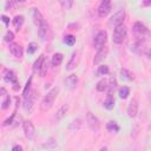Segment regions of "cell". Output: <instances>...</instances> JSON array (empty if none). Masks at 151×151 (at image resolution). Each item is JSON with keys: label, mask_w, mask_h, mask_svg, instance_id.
<instances>
[{"label": "cell", "mask_w": 151, "mask_h": 151, "mask_svg": "<svg viewBox=\"0 0 151 151\" xmlns=\"http://www.w3.org/2000/svg\"><path fill=\"white\" fill-rule=\"evenodd\" d=\"M58 93H59V88H58V87H53L52 90H50V91L47 92V94H46V96L42 98V100L40 101V110H41L42 112H47V111L53 106L54 100H55Z\"/></svg>", "instance_id": "obj_1"}, {"label": "cell", "mask_w": 151, "mask_h": 151, "mask_svg": "<svg viewBox=\"0 0 151 151\" xmlns=\"http://www.w3.org/2000/svg\"><path fill=\"white\" fill-rule=\"evenodd\" d=\"M126 34H127V31H126V27L123 24L116 26L114 29H113V33H112V40H113V42L122 44L125 40Z\"/></svg>", "instance_id": "obj_2"}, {"label": "cell", "mask_w": 151, "mask_h": 151, "mask_svg": "<svg viewBox=\"0 0 151 151\" xmlns=\"http://www.w3.org/2000/svg\"><path fill=\"white\" fill-rule=\"evenodd\" d=\"M132 32H133L134 38H137V39H142V38L147 33V28L145 27V25H143L142 22L137 21V22L133 24Z\"/></svg>", "instance_id": "obj_3"}, {"label": "cell", "mask_w": 151, "mask_h": 151, "mask_svg": "<svg viewBox=\"0 0 151 151\" xmlns=\"http://www.w3.org/2000/svg\"><path fill=\"white\" fill-rule=\"evenodd\" d=\"M107 54H109V47H106L105 45L101 46V47H99V50L97 51V53H96V55H94L93 64H94V65L100 64L101 61H104V60L106 59Z\"/></svg>", "instance_id": "obj_4"}, {"label": "cell", "mask_w": 151, "mask_h": 151, "mask_svg": "<svg viewBox=\"0 0 151 151\" xmlns=\"http://www.w3.org/2000/svg\"><path fill=\"white\" fill-rule=\"evenodd\" d=\"M124 19H125V11L124 9H119L118 12H116L111 18H110V25L112 26H118V25H122L124 22Z\"/></svg>", "instance_id": "obj_5"}, {"label": "cell", "mask_w": 151, "mask_h": 151, "mask_svg": "<svg viewBox=\"0 0 151 151\" xmlns=\"http://www.w3.org/2000/svg\"><path fill=\"white\" fill-rule=\"evenodd\" d=\"M86 122H87V124H88L91 130H93V131H98L99 130L100 122H99V119L92 112H87L86 113Z\"/></svg>", "instance_id": "obj_6"}, {"label": "cell", "mask_w": 151, "mask_h": 151, "mask_svg": "<svg viewBox=\"0 0 151 151\" xmlns=\"http://www.w3.org/2000/svg\"><path fill=\"white\" fill-rule=\"evenodd\" d=\"M22 129H24V133H25L26 138L29 139V140H32V139L34 138V136H35V129H34L33 123L29 122V120L24 122V124H22Z\"/></svg>", "instance_id": "obj_7"}, {"label": "cell", "mask_w": 151, "mask_h": 151, "mask_svg": "<svg viewBox=\"0 0 151 151\" xmlns=\"http://www.w3.org/2000/svg\"><path fill=\"white\" fill-rule=\"evenodd\" d=\"M107 40V32L106 31H99L96 37L93 38V46L94 47H101L105 45Z\"/></svg>", "instance_id": "obj_8"}, {"label": "cell", "mask_w": 151, "mask_h": 151, "mask_svg": "<svg viewBox=\"0 0 151 151\" xmlns=\"http://www.w3.org/2000/svg\"><path fill=\"white\" fill-rule=\"evenodd\" d=\"M111 12V0H101L98 7V15L100 18H105Z\"/></svg>", "instance_id": "obj_9"}, {"label": "cell", "mask_w": 151, "mask_h": 151, "mask_svg": "<svg viewBox=\"0 0 151 151\" xmlns=\"http://www.w3.org/2000/svg\"><path fill=\"white\" fill-rule=\"evenodd\" d=\"M32 18H33V22L35 24V26H37V27H40V26H42V25L47 24V22H46V20L44 19V17L41 15L40 11H39V9H37V8H33V11H32Z\"/></svg>", "instance_id": "obj_10"}, {"label": "cell", "mask_w": 151, "mask_h": 151, "mask_svg": "<svg viewBox=\"0 0 151 151\" xmlns=\"http://www.w3.org/2000/svg\"><path fill=\"white\" fill-rule=\"evenodd\" d=\"M78 76L77 74H70L68 77H66L65 78V80H64V85H65V87L66 88H68V90H73L76 86H77V84H78Z\"/></svg>", "instance_id": "obj_11"}, {"label": "cell", "mask_w": 151, "mask_h": 151, "mask_svg": "<svg viewBox=\"0 0 151 151\" xmlns=\"http://www.w3.org/2000/svg\"><path fill=\"white\" fill-rule=\"evenodd\" d=\"M137 112H138V100L133 98L127 106V116L130 118H134L137 116Z\"/></svg>", "instance_id": "obj_12"}, {"label": "cell", "mask_w": 151, "mask_h": 151, "mask_svg": "<svg viewBox=\"0 0 151 151\" xmlns=\"http://www.w3.org/2000/svg\"><path fill=\"white\" fill-rule=\"evenodd\" d=\"M34 98H35V96H34L33 92H29L28 96L24 97V104H22V106H24V109L26 111H31L32 110L33 104H34Z\"/></svg>", "instance_id": "obj_13"}, {"label": "cell", "mask_w": 151, "mask_h": 151, "mask_svg": "<svg viewBox=\"0 0 151 151\" xmlns=\"http://www.w3.org/2000/svg\"><path fill=\"white\" fill-rule=\"evenodd\" d=\"M9 52L15 58H21L22 57V47L17 42H11L9 44Z\"/></svg>", "instance_id": "obj_14"}, {"label": "cell", "mask_w": 151, "mask_h": 151, "mask_svg": "<svg viewBox=\"0 0 151 151\" xmlns=\"http://www.w3.org/2000/svg\"><path fill=\"white\" fill-rule=\"evenodd\" d=\"M79 53L76 51V52H73L72 53V55H71V59L68 60V63H67V65H66V70H68V71H71V70H73L77 65H78V61H79Z\"/></svg>", "instance_id": "obj_15"}, {"label": "cell", "mask_w": 151, "mask_h": 151, "mask_svg": "<svg viewBox=\"0 0 151 151\" xmlns=\"http://www.w3.org/2000/svg\"><path fill=\"white\" fill-rule=\"evenodd\" d=\"M4 79L7 83H11L13 85H18V80H17V76L13 73V71L11 70H5L4 71Z\"/></svg>", "instance_id": "obj_16"}, {"label": "cell", "mask_w": 151, "mask_h": 151, "mask_svg": "<svg viewBox=\"0 0 151 151\" xmlns=\"http://www.w3.org/2000/svg\"><path fill=\"white\" fill-rule=\"evenodd\" d=\"M67 111H68V105H67V104H64V105L55 112V114H54V119H55V120H60L61 118H64V117L66 116Z\"/></svg>", "instance_id": "obj_17"}, {"label": "cell", "mask_w": 151, "mask_h": 151, "mask_svg": "<svg viewBox=\"0 0 151 151\" xmlns=\"http://www.w3.org/2000/svg\"><path fill=\"white\" fill-rule=\"evenodd\" d=\"M120 77H122V79L129 80V81H131V80L134 79L133 73H132L131 71H129L127 68H120Z\"/></svg>", "instance_id": "obj_18"}, {"label": "cell", "mask_w": 151, "mask_h": 151, "mask_svg": "<svg viewBox=\"0 0 151 151\" xmlns=\"http://www.w3.org/2000/svg\"><path fill=\"white\" fill-rule=\"evenodd\" d=\"M47 31H48V25L45 24L40 27H38V34H39V38L44 41L46 39V35H47Z\"/></svg>", "instance_id": "obj_19"}, {"label": "cell", "mask_w": 151, "mask_h": 151, "mask_svg": "<svg viewBox=\"0 0 151 151\" xmlns=\"http://www.w3.org/2000/svg\"><path fill=\"white\" fill-rule=\"evenodd\" d=\"M41 149H55L57 147V142L54 138H50L48 140H46L45 143H42L40 145Z\"/></svg>", "instance_id": "obj_20"}, {"label": "cell", "mask_w": 151, "mask_h": 151, "mask_svg": "<svg viewBox=\"0 0 151 151\" xmlns=\"http://www.w3.org/2000/svg\"><path fill=\"white\" fill-rule=\"evenodd\" d=\"M63 59H64V55L61 53H54L53 57H52V65L53 66H59L63 63Z\"/></svg>", "instance_id": "obj_21"}, {"label": "cell", "mask_w": 151, "mask_h": 151, "mask_svg": "<svg viewBox=\"0 0 151 151\" xmlns=\"http://www.w3.org/2000/svg\"><path fill=\"white\" fill-rule=\"evenodd\" d=\"M107 80L105 79V78H103V79H100L98 83H97V85H96V88H97V91H99V92H104L106 88H107Z\"/></svg>", "instance_id": "obj_22"}, {"label": "cell", "mask_w": 151, "mask_h": 151, "mask_svg": "<svg viewBox=\"0 0 151 151\" xmlns=\"http://www.w3.org/2000/svg\"><path fill=\"white\" fill-rule=\"evenodd\" d=\"M24 24V17L22 15H15L13 19V26L19 31Z\"/></svg>", "instance_id": "obj_23"}, {"label": "cell", "mask_w": 151, "mask_h": 151, "mask_svg": "<svg viewBox=\"0 0 151 151\" xmlns=\"http://www.w3.org/2000/svg\"><path fill=\"white\" fill-rule=\"evenodd\" d=\"M44 59H45V55H44V54H41V55H39V58L35 60V63L33 64V71H34V72H38V73H39V71H40V67H41V65H42Z\"/></svg>", "instance_id": "obj_24"}, {"label": "cell", "mask_w": 151, "mask_h": 151, "mask_svg": "<svg viewBox=\"0 0 151 151\" xmlns=\"http://www.w3.org/2000/svg\"><path fill=\"white\" fill-rule=\"evenodd\" d=\"M116 87H117V80H116L114 77H111L110 78V85L107 86V88H109V94L107 96H112L114 93Z\"/></svg>", "instance_id": "obj_25"}, {"label": "cell", "mask_w": 151, "mask_h": 151, "mask_svg": "<svg viewBox=\"0 0 151 151\" xmlns=\"http://www.w3.org/2000/svg\"><path fill=\"white\" fill-rule=\"evenodd\" d=\"M104 107L107 110H112L114 107V98L112 96H107V98L104 101Z\"/></svg>", "instance_id": "obj_26"}, {"label": "cell", "mask_w": 151, "mask_h": 151, "mask_svg": "<svg viewBox=\"0 0 151 151\" xmlns=\"http://www.w3.org/2000/svg\"><path fill=\"white\" fill-rule=\"evenodd\" d=\"M80 126H81V120H80L79 118H77V119H74V120L71 123V125H70V131L77 132V131L80 129Z\"/></svg>", "instance_id": "obj_27"}, {"label": "cell", "mask_w": 151, "mask_h": 151, "mask_svg": "<svg viewBox=\"0 0 151 151\" xmlns=\"http://www.w3.org/2000/svg\"><path fill=\"white\" fill-rule=\"evenodd\" d=\"M118 94H119V97H120L122 99H126V98L129 97V94H130V88H129L127 86H123V87L119 88Z\"/></svg>", "instance_id": "obj_28"}, {"label": "cell", "mask_w": 151, "mask_h": 151, "mask_svg": "<svg viewBox=\"0 0 151 151\" xmlns=\"http://www.w3.org/2000/svg\"><path fill=\"white\" fill-rule=\"evenodd\" d=\"M47 70H48V60H47L46 57H45V59H44V61H42V65H41V67H40V71H39L40 77H44V76L47 73Z\"/></svg>", "instance_id": "obj_29"}, {"label": "cell", "mask_w": 151, "mask_h": 151, "mask_svg": "<svg viewBox=\"0 0 151 151\" xmlns=\"http://www.w3.org/2000/svg\"><path fill=\"white\" fill-rule=\"evenodd\" d=\"M109 72H110V68H109L107 65L98 66V70H97V74L98 76H106V74H109Z\"/></svg>", "instance_id": "obj_30"}, {"label": "cell", "mask_w": 151, "mask_h": 151, "mask_svg": "<svg viewBox=\"0 0 151 151\" xmlns=\"http://www.w3.org/2000/svg\"><path fill=\"white\" fill-rule=\"evenodd\" d=\"M106 129L111 132H118L119 131V126L116 122H109L107 125H106Z\"/></svg>", "instance_id": "obj_31"}, {"label": "cell", "mask_w": 151, "mask_h": 151, "mask_svg": "<svg viewBox=\"0 0 151 151\" xmlns=\"http://www.w3.org/2000/svg\"><path fill=\"white\" fill-rule=\"evenodd\" d=\"M64 42H65L66 45H68V46H73L74 42H76V38H74L73 35H71V34L65 35V38H64Z\"/></svg>", "instance_id": "obj_32"}, {"label": "cell", "mask_w": 151, "mask_h": 151, "mask_svg": "<svg viewBox=\"0 0 151 151\" xmlns=\"http://www.w3.org/2000/svg\"><path fill=\"white\" fill-rule=\"evenodd\" d=\"M31 84H32V77L28 78V80H27V83H26V86H25V88H24V91H22V96H24V97L28 96V93L31 92Z\"/></svg>", "instance_id": "obj_33"}, {"label": "cell", "mask_w": 151, "mask_h": 151, "mask_svg": "<svg viewBox=\"0 0 151 151\" xmlns=\"http://www.w3.org/2000/svg\"><path fill=\"white\" fill-rule=\"evenodd\" d=\"M9 105H11V97L6 94V96L4 97L2 103H1V107H2V110H6V109L9 107Z\"/></svg>", "instance_id": "obj_34"}, {"label": "cell", "mask_w": 151, "mask_h": 151, "mask_svg": "<svg viewBox=\"0 0 151 151\" xmlns=\"http://www.w3.org/2000/svg\"><path fill=\"white\" fill-rule=\"evenodd\" d=\"M59 1V4L64 7V8H66V9H70L71 7H72V5H73V0H58Z\"/></svg>", "instance_id": "obj_35"}, {"label": "cell", "mask_w": 151, "mask_h": 151, "mask_svg": "<svg viewBox=\"0 0 151 151\" xmlns=\"http://www.w3.org/2000/svg\"><path fill=\"white\" fill-rule=\"evenodd\" d=\"M38 50V45L35 42H29L27 46V53L28 54H33L35 51Z\"/></svg>", "instance_id": "obj_36"}, {"label": "cell", "mask_w": 151, "mask_h": 151, "mask_svg": "<svg viewBox=\"0 0 151 151\" xmlns=\"http://www.w3.org/2000/svg\"><path fill=\"white\" fill-rule=\"evenodd\" d=\"M13 39H14V33L12 31H7L6 34H5V37H4V40L6 42H12Z\"/></svg>", "instance_id": "obj_37"}, {"label": "cell", "mask_w": 151, "mask_h": 151, "mask_svg": "<svg viewBox=\"0 0 151 151\" xmlns=\"http://www.w3.org/2000/svg\"><path fill=\"white\" fill-rule=\"evenodd\" d=\"M24 2H25V0H9V2L6 6H8V5H9V7L11 6H19V5H22Z\"/></svg>", "instance_id": "obj_38"}, {"label": "cell", "mask_w": 151, "mask_h": 151, "mask_svg": "<svg viewBox=\"0 0 151 151\" xmlns=\"http://www.w3.org/2000/svg\"><path fill=\"white\" fill-rule=\"evenodd\" d=\"M1 20L4 21L5 26L7 27V26H8V24H9V18H8V17H6V15H1Z\"/></svg>", "instance_id": "obj_39"}, {"label": "cell", "mask_w": 151, "mask_h": 151, "mask_svg": "<svg viewBox=\"0 0 151 151\" xmlns=\"http://www.w3.org/2000/svg\"><path fill=\"white\" fill-rule=\"evenodd\" d=\"M144 54L147 57V59H149V60H151V50H150V48H146V50H145V52H144Z\"/></svg>", "instance_id": "obj_40"}, {"label": "cell", "mask_w": 151, "mask_h": 151, "mask_svg": "<svg viewBox=\"0 0 151 151\" xmlns=\"http://www.w3.org/2000/svg\"><path fill=\"white\" fill-rule=\"evenodd\" d=\"M12 150H13V151H22V146H20V145H14V146L12 147Z\"/></svg>", "instance_id": "obj_41"}, {"label": "cell", "mask_w": 151, "mask_h": 151, "mask_svg": "<svg viewBox=\"0 0 151 151\" xmlns=\"http://www.w3.org/2000/svg\"><path fill=\"white\" fill-rule=\"evenodd\" d=\"M144 6H149V5H151V0H144Z\"/></svg>", "instance_id": "obj_42"}, {"label": "cell", "mask_w": 151, "mask_h": 151, "mask_svg": "<svg viewBox=\"0 0 151 151\" xmlns=\"http://www.w3.org/2000/svg\"><path fill=\"white\" fill-rule=\"evenodd\" d=\"M0 91H1V96H2V97H5V96H6V90H5L4 87H1V90H0Z\"/></svg>", "instance_id": "obj_43"}]
</instances>
